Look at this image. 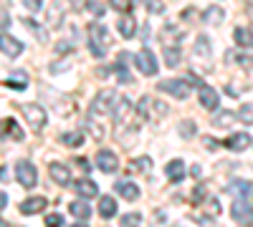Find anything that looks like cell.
<instances>
[{"label":"cell","instance_id":"obj_1","mask_svg":"<svg viewBox=\"0 0 253 227\" xmlns=\"http://www.w3.org/2000/svg\"><path fill=\"white\" fill-rule=\"evenodd\" d=\"M109 43H112V35H109V31L104 28L101 23L89 26V51H91L94 58H104V56H107Z\"/></svg>","mask_w":253,"mask_h":227},{"label":"cell","instance_id":"obj_2","mask_svg":"<svg viewBox=\"0 0 253 227\" xmlns=\"http://www.w3.org/2000/svg\"><path fill=\"white\" fill-rule=\"evenodd\" d=\"M117 94L114 91H99L96 94V98L91 101V116H107V114H114V109H117Z\"/></svg>","mask_w":253,"mask_h":227},{"label":"cell","instance_id":"obj_3","mask_svg":"<svg viewBox=\"0 0 253 227\" xmlns=\"http://www.w3.org/2000/svg\"><path fill=\"white\" fill-rule=\"evenodd\" d=\"M137 111L144 116V119H165L167 114H170V106L162 104V101L152 98V96H142L139 98V104H137Z\"/></svg>","mask_w":253,"mask_h":227},{"label":"cell","instance_id":"obj_4","mask_svg":"<svg viewBox=\"0 0 253 227\" xmlns=\"http://www.w3.org/2000/svg\"><path fill=\"white\" fill-rule=\"evenodd\" d=\"M157 91H165V94H172L175 98L185 101L193 89H190V81H182V78H172V81H160L157 84Z\"/></svg>","mask_w":253,"mask_h":227},{"label":"cell","instance_id":"obj_5","mask_svg":"<svg viewBox=\"0 0 253 227\" xmlns=\"http://www.w3.org/2000/svg\"><path fill=\"white\" fill-rule=\"evenodd\" d=\"M230 217H233V222L241 225V227H251L253 225V207H251V202L236 199L233 204H230Z\"/></svg>","mask_w":253,"mask_h":227},{"label":"cell","instance_id":"obj_6","mask_svg":"<svg viewBox=\"0 0 253 227\" xmlns=\"http://www.w3.org/2000/svg\"><path fill=\"white\" fill-rule=\"evenodd\" d=\"M15 177H18V182L23 184L26 190H33L36 184H38V177H36V167L28 162V159H20L18 164H15Z\"/></svg>","mask_w":253,"mask_h":227},{"label":"cell","instance_id":"obj_7","mask_svg":"<svg viewBox=\"0 0 253 227\" xmlns=\"http://www.w3.org/2000/svg\"><path fill=\"white\" fill-rule=\"evenodd\" d=\"M20 111L26 114V119H28V124H31V129H33V131H41V129L46 127L48 114L41 109L38 104H23V106H20Z\"/></svg>","mask_w":253,"mask_h":227},{"label":"cell","instance_id":"obj_8","mask_svg":"<svg viewBox=\"0 0 253 227\" xmlns=\"http://www.w3.org/2000/svg\"><path fill=\"white\" fill-rule=\"evenodd\" d=\"M134 64H137L139 73H144V76H155V73H157V68H160L155 53H152V51H147V48H142V51L134 56Z\"/></svg>","mask_w":253,"mask_h":227},{"label":"cell","instance_id":"obj_9","mask_svg":"<svg viewBox=\"0 0 253 227\" xmlns=\"http://www.w3.org/2000/svg\"><path fill=\"white\" fill-rule=\"evenodd\" d=\"M48 174L56 184H61V187H69L71 184V169L66 167V164H61V162H51L48 164Z\"/></svg>","mask_w":253,"mask_h":227},{"label":"cell","instance_id":"obj_10","mask_svg":"<svg viewBox=\"0 0 253 227\" xmlns=\"http://www.w3.org/2000/svg\"><path fill=\"white\" fill-rule=\"evenodd\" d=\"M96 167H99L104 174H114V172L119 169V159H117V154H112L109 149H101V152L96 154Z\"/></svg>","mask_w":253,"mask_h":227},{"label":"cell","instance_id":"obj_11","mask_svg":"<svg viewBox=\"0 0 253 227\" xmlns=\"http://www.w3.org/2000/svg\"><path fill=\"white\" fill-rule=\"evenodd\" d=\"M0 51H3L5 58H18L20 53H23V43L10 38V33H3L0 35Z\"/></svg>","mask_w":253,"mask_h":227},{"label":"cell","instance_id":"obj_12","mask_svg":"<svg viewBox=\"0 0 253 227\" xmlns=\"http://www.w3.org/2000/svg\"><path fill=\"white\" fill-rule=\"evenodd\" d=\"M200 104L208 109V111H215L218 106H220V96H218V91L215 89H210V86H200Z\"/></svg>","mask_w":253,"mask_h":227},{"label":"cell","instance_id":"obj_13","mask_svg":"<svg viewBox=\"0 0 253 227\" xmlns=\"http://www.w3.org/2000/svg\"><path fill=\"white\" fill-rule=\"evenodd\" d=\"M48 199L46 197H28L26 202H20V215H38L46 210Z\"/></svg>","mask_w":253,"mask_h":227},{"label":"cell","instance_id":"obj_14","mask_svg":"<svg viewBox=\"0 0 253 227\" xmlns=\"http://www.w3.org/2000/svg\"><path fill=\"white\" fill-rule=\"evenodd\" d=\"M253 144V139H251V134H243V131H233L228 136V141H225V147L228 149H233V152H243V149H248Z\"/></svg>","mask_w":253,"mask_h":227},{"label":"cell","instance_id":"obj_15","mask_svg":"<svg viewBox=\"0 0 253 227\" xmlns=\"http://www.w3.org/2000/svg\"><path fill=\"white\" fill-rule=\"evenodd\" d=\"M230 192L236 195V199H243V202H253V182H243V179H236L230 184Z\"/></svg>","mask_w":253,"mask_h":227},{"label":"cell","instance_id":"obj_16","mask_svg":"<svg viewBox=\"0 0 253 227\" xmlns=\"http://www.w3.org/2000/svg\"><path fill=\"white\" fill-rule=\"evenodd\" d=\"M117 31H119V35L122 38H134V33H137V20H134V15H122L119 20H117Z\"/></svg>","mask_w":253,"mask_h":227},{"label":"cell","instance_id":"obj_17","mask_svg":"<svg viewBox=\"0 0 253 227\" xmlns=\"http://www.w3.org/2000/svg\"><path fill=\"white\" fill-rule=\"evenodd\" d=\"M167 179H170L172 184H177V182H182L185 179V174H187V169H185V162L182 159H172L170 164H167Z\"/></svg>","mask_w":253,"mask_h":227},{"label":"cell","instance_id":"obj_18","mask_svg":"<svg viewBox=\"0 0 253 227\" xmlns=\"http://www.w3.org/2000/svg\"><path fill=\"white\" fill-rule=\"evenodd\" d=\"M74 190H76V195H81L84 199L99 195V187H96L91 179H79V182H74Z\"/></svg>","mask_w":253,"mask_h":227},{"label":"cell","instance_id":"obj_19","mask_svg":"<svg viewBox=\"0 0 253 227\" xmlns=\"http://www.w3.org/2000/svg\"><path fill=\"white\" fill-rule=\"evenodd\" d=\"M99 215H101L104 220H112V217L117 215V199H114L112 195H104V197L99 199Z\"/></svg>","mask_w":253,"mask_h":227},{"label":"cell","instance_id":"obj_20","mask_svg":"<svg viewBox=\"0 0 253 227\" xmlns=\"http://www.w3.org/2000/svg\"><path fill=\"white\" fill-rule=\"evenodd\" d=\"M117 195H122L124 199H129V202H134V199H139V187L134 182H129V179H124V182H119L117 184Z\"/></svg>","mask_w":253,"mask_h":227},{"label":"cell","instance_id":"obj_21","mask_svg":"<svg viewBox=\"0 0 253 227\" xmlns=\"http://www.w3.org/2000/svg\"><path fill=\"white\" fill-rule=\"evenodd\" d=\"M61 20H63V8H61L58 0H53L51 8H48V13H46V23H48L51 28H58Z\"/></svg>","mask_w":253,"mask_h":227},{"label":"cell","instance_id":"obj_22","mask_svg":"<svg viewBox=\"0 0 253 227\" xmlns=\"http://www.w3.org/2000/svg\"><path fill=\"white\" fill-rule=\"evenodd\" d=\"M69 212H71L74 217H79L81 222L91 217V207H89V204L84 202V199H76V202H71V204H69Z\"/></svg>","mask_w":253,"mask_h":227},{"label":"cell","instance_id":"obj_23","mask_svg":"<svg viewBox=\"0 0 253 227\" xmlns=\"http://www.w3.org/2000/svg\"><path fill=\"white\" fill-rule=\"evenodd\" d=\"M3 131H5L8 136H13L15 141H23V136H26V134H23V129L18 127V121H15V119H10V116H5V119H3Z\"/></svg>","mask_w":253,"mask_h":227},{"label":"cell","instance_id":"obj_24","mask_svg":"<svg viewBox=\"0 0 253 227\" xmlns=\"http://www.w3.org/2000/svg\"><path fill=\"white\" fill-rule=\"evenodd\" d=\"M233 40L241 48H253V33L248 28H236L233 31Z\"/></svg>","mask_w":253,"mask_h":227},{"label":"cell","instance_id":"obj_25","mask_svg":"<svg viewBox=\"0 0 253 227\" xmlns=\"http://www.w3.org/2000/svg\"><path fill=\"white\" fill-rule=\"evenodd\" d=\"M180 61H182V53H180L177 46H167V48H165V64L170 66V68L180 66Z\"/></svg>","mask_w":253,"mask_h":227},{"label":"cell","instance_id":"obj_26","mask_svg":"<svg viewBox=\"0 0 253 227\" xmlns=\"http://www.w3.org/2000/svg\"><path fill=\"white\" fill-rule=\"evenodd\" d=\"M236 119H238V114H233V111H220V114L213 119V127H215V129H225V127H230Z\"/></svg>","mask_w":253,"mask_h":227},{"label":"cell","instance_id":"obj_27","mask_svg":"<svg viewBox=\"0 0 253 227\" xmlns=\"http://www.w3.org/2000/svg\"><path fill=\"white\" fill-rule=\"evenodd\" d=\"M5 86H8V89L23 91V89H26V73H23V71H13L10 78H5Z\"/></svg>","mask_w":253,"mask_h":227},{"label":"cell","instance_id":"obj_28","mask_svg":"<svg viewBox=\"0 0 253 227\" xmlns=\"http://www.w3.org/2000/svg\"><path fill=\"white\" fill-rule=\"evenodd\" d=\"M203 20H205V23H213V26H220L225 20V13H223V8H208Z\"/></svg>","mask_w":253,"mask_h":227},{"label":"cell","instance_id":"obj_29","mask_svg":"<svg viewBox=\"0 0 253 227\" xmlns=\"http://www.w3.org/2000/svg\"><path fill=\"white\" fill-rule=\"evenodd\" d=\"M170 38H172V43H180L182 33H180L177 28H172V26H165V28H162V43H165V48L170 46Z\"/></svg>","mask_w":253,"mask_h":227},{"label":"cell","instance_id":"obj_30","mask_svg":"<svg viewBox=\"0 0 253 227\" xmlns=\"http://www.w3.org/2000/svg\"><path fill=\"white\" fill-rule=\"evenodd\" d=\"M152 169V159L150 157H139V159H134L132 164H129V172H142V174H147Z\"/></svg>","mask_w":253,"mask_h":227},{"label":"cell","instance_id":"obj_31","mask_svg":"<svg viewBox=\"0 0 253 227\" xmlns=\"http://www.w3.org/2000/svg\"><path fill=\"white\" fill-rule=\"evenodd\" d=\"M86 127H89V131L94 134V139H96V141H101L104 136H107V129H104L101 124L96 121V116H89V119H86Z\"/></svg>","mask_w":253,"mask_h":227},{"label":"cell","instance_id":"obj_32","mask_svg":"<svg viewBox=\"0 0 253 227\" xmlns=\"http://www.w3.org/2000/svg\"><path fill=\"white\" fill-rule=\"evenodd\" d=\"M236 114H238V121L246 124V127H251V124H253V104H243Z\"/></svg>","mask_w":253,"mask_h":227},{"label":"cell","instance_id":"obj_33","mask_svg":"<svg viewBox=\"0 0 253 227\" xmlns=\"http://www.w3.org/2000/svg\"><path fill=\"white\" fill-rule=\"evenodd\" d=\"M61 141L66 144V147H81L84 136H81L79 131H66V134H61Z\"/></svg>","mask_w":253,"mask_h":227},{"label":"cell","instance_id":"obj_34","mask_svg":"<svg viewBox=\"0 0 253 227\" xmlns=\"http://www.w3.org/2000/svg\"><path fill=\"white\" fill-rule=\"evenodd\" d=\"M122 227H139L142 225V215L139 212H129V215H122Z\"/></svg>","mask_w":253,"mask_h":227},{"label":"cell","instance_id":"obj_35","mask_svg":"<svg viewBox=\"0 0 253 227\" xmlns=\"http://www.w3.org/2000/svg\"><path fill=\"white\" fill-rule=\"evenodd\" d=\"M177 131H180V134H182L185 139H190V136H195L198 127H195V121H190V119H187V121H182L180 127H177Z\"/></svg>","mask_w":253,"mask_h":227},{"label":"cell","instance_id":"obj_36","mask_svg":"<svg viewBox=\"0 0 253 227\" xmlns=\"http://www.w3.org/2000/svg\"><path fill=\"white\" fill-rule=\"evenodd\" d=\"M195 53H198L200 58H208V53H210V40H208V35H200V38H198Z\"/></svg>","mask_w":253,"mask_h":227},{"label":"cell","instance_id":"obj_37","mask_svg":"<svg viewBox=\"0 0 253 227\" xmlns=\"http://www.w3.org/2000/svg\"><path fill=\"white\" fill-rule=\"evenodd\" d=\"M203 202H208V187L205 184H198L193 190V204H203Z\"/></svg>","mask_w":253,"mask_h":227},{"label":"cell","instance_id":"obj_38","mask_svg":"<svg viewBox=\"0 0 253 227\" xmlns=\"http://www.w3.org/2000/svg\"><path fill=\"white\" fill-rule=\"evenodd\" d=\"M142 3H144V8H147V10L155 13V15L165 13V3H162V0H142Z\"/></svg>","mask_w":253,"mask_h":227},{"label":"cell","instance_id":"obj_39","mask_svg":"<svg viewBox=\"0 0 253 227\" xmlns=\"http://www.w3.org/2000/svg\"><path fill=\"white\" fill-rule=\"evenodd\" d=\"M112 8L117 10V13H132V0H112Z\"/></svg>","mask_w":253,"mask_h":227},{"label":"cell","instance_id":"obj_40","mask_svg":"<svg viewBox=\"0 0 253 227\" xmlns=\"http://www.w3.org/2000/svg\"><path fill=\"white\" fill-rule=\"evenodd\" d=\"M46 227H63V217L61 215H56V212H51V215H46Z\"/></svg>","mask_w":253,"mask_h":227},{"label":"cell","instance_id":"obj_41","mask_svg":"<svg viewBox=\"0 0 253 227\" xmlns=\"http://www.w3.org/2000/svg\"><path fill=\"white\" fill-rule=\"evenodd\" d=\"M114 73H117V78L122 81V84H129V81H132V76L126 73V68H124L122 64H117V66H114Z\"/></svg>","mask_w":253,"mask_h":227},{"label":"cell","instance_id":"obj_42","mask_svg":"<svg viewBox=\"0 0 253 227\" xmlns=\"http://www.w3.org/2000/svg\"><path fill=\"white\" fill-rule=\"evenodd\" d=\"M89 10H91V15H94V18H101L107 8H104L101 3H96V0H89Z\"/></svg>","mask_w":253,"mask_h":227},{"label":"cell","instance_id":"obj_43","mask_svg":"<svg viewBox=\"0 0 253 227\" xmlns=\"http://www.w3.org/2000/svg\"><path fill=\"white\" fill-rule=\"evenodd\" d=\"M66 51H74V43H69V40H63V43H58V46H56V53H58V56H63Z\"/></svg>","mask_w":253,"mask_h":227},{"label":"cell","instance_id":"obj_44","mask_svg":"<svg viewBox=\"0 0 253 227\" xmlns=\"http://www.w3.org/2000/svg\"><path fill=\"white\" fill-rule=\"evenodd\" d=\"M28 10H41V0H23Z\"/></svg>","mask_w":253,"mask_h":227},{"label":"cell","instance_id":"obj_45","mask_svg":"<svg viewBox=\"0 0 253 227\" xmlns=\"http://www.w3.org/2000/svg\"><path fill=\"white\" fill-rule=\"evenodd\" d=\"M238 64H243L246 68H253V58H248V56H241V58H238Z\"/></svg>","mask_w":253,"mask_h":227},{"label":"cell","instance_id":"obj_46","mask_svg":"<svg viewBox=\"0 0 253 227\" xmlns=\"http://www.w3.org/2000/svg\"><path fill=\"white\" fill-rule=\"evenodd\" d=\"M205 147H208V149H218V141L208 136V139H205Z\"/></svg>","mask_w":253,"mask_h":227},{"label":"cell","instance_id":"obj_47","mask_svg":"<svg viewBox=\"0 0 253 227\" xmlns=\"http://www.w3.org/2000/svg\"><path fill=\"white\" fill-rule=\"evenodd\" d=\"M0 207H3V210L8 207V195L5 192H0Z\"/></svg>","mask_w":253,"mask_h":227},{"label":"cell","instance_id":"obj_48","mask_svg":"<svg viewBox=\"0 0 253 227\" xmlns=\"http://www.w3.org/2000/svg\"><path fill=\"white\" fill-rule=\"evenodd\" d=\"M8 26H10V20H8V13H3V33H8Z\"/></svg>","mask_w":253,"mask_h":227},{"label":"cell","instance_id":"obj_49","mask_svg":"<svg viewBox=\"0 0 253 227\" xmlns=\"http://www.w3.org/2000/svg\"><path fill=\"white\" fill-rule=\"evenodd\" d=\"M96 73H99V78H107V76H109V73H112V71H109V68H99V71H96Z\"/></svg>","mask_w":253,"mask_h":227},{"label":"cell","instance_id":"obj_50","mask_svg":"<svg viewBox=\"0 0 253 227\" xmlns=\"http://www.w3.org/2000/svg\"><path fill=\"white\" fill-rule=\"evenodd\" d=\"M71 3H74L76 8H81V5H84V0H71Z\"/></svg>","mask_w":253,"mask_h":227},{"label":"cell","instance_id":"obj_51","mask_svg":"<svg viewBox=\"0 0 253 227\" xmlns=\"http://www.w3.org/2000/svg\"><path fill=\"white\" fill-rule=\"evenodd\" d=\"M71 227H86V225H84V222H79V225H71Z\"/></svg>","mask_w":253,"mask_h":227}]
</instances>
